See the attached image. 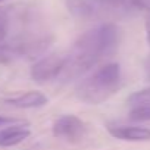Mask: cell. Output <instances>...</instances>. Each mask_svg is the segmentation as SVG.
I'll list each match as a JSON object with an SVG mask.
<instances>
[{"label": "cell", "instance_id": "cell-1", "mask_svg": "<svg viewBox=\"0 0 150 150\" xmlns=\"http://www.w3.org/2000/svg\"><path fill=\"white\" fill-rule=\"evenodd\" d=\"M119 43V30L113 22H103L86 31L65 56L60 78L71 81L90 71L97 62L112 54Z\"/></svg>", "mask_w": 150, "mask_h": 150}, {"label": "cell", "instance_id": "cell-2", "mask_svg": "<svg viewBox=\"0 0 150 150\" xmlns=\"http://www.w3.org/2000/svg\"><path fill=\"white\" fill-rule=\"evenodd\" d=\"M119 87L121 68L118 63H108L81 80L75 87V96L87 105H100L110 99Z\"/></svg>", "mask_w": 150, "mask_h": 150}, {"label": "cell", "instance_id": "cell-3", "mask_svg": "<svg viewBox=\"0 0 150 150\" xmlns=\"http://www.w3.org/2000/svg\"><path fill=\"white\" fill-rule=\"evenodd\" d=\"M68 12L86 21H113L129 16L138 6L132 0H65Z\"/></svg>", "mask_w": 150, "mask_h": 150}, {"label": "cell", "instance_id": "cell-4", "mask_svg": "<svg viewBox=\"0 0 150 150\" xmlns=\"http://www.w3.org/2000/svg\"><path fill=\"white\" fill-rule=\"evenodd\" d=\"M52 132L56 138L65 140L68 143H77L84 138L87 132V127L84 121H81L75 115H63L57 118L52 127Z\"/></svg>", "mask_w": 150, "mask_h": 150}, {"label": "cell", "instance_id": "cell-5", "mask_svg": "<svg viewBox=\"0 0 150 150\" xmlns=\"http://www.w3.org/2000/svg\"><path fill=\"white\" fill-rule=\"evenodd\" d=\"M65 65V56L60 54H47L41 59H38L30 71L31 78L37 83H47L52 81L57 77L63 71Z\"/></svg>", "mask_w": 150, "mask_h": 150}, {"label": "cell", "instance_id": "cell-6", "mask_svg": "<svg viewBox=\"0 0 150 150\" xmlns=\"http://www.w3.org/2000/svg\"><path fill=\"white\" fill-rule=\"evenodd\" d=\"M108 131L112 137L122 141H150V128L146 127L109 125Z\"/></svg>", "mask_w": 150, "mask_h": 150}, {"label": "cell", "instance_id": "cell-7", "mask_svg": "<svg viewBox=\"0 0 150 150\" xmlns=\"http://www.w3.org/2000/svg\"><path fill=\"white\" fill-rule=\"evenodd\" d=\"M31 131L27 128V122L0 128V147H13L30 137Z\"/></svg>", "mask_w": 150, "mask_h": 150}, {"label": "cell", "instance_id": "cell-8", "mask_svg": "<svg viewBox=\"0 0 150 150\" xmlns=\"http://www.w3.org/2000/svg\"><path fill=\"white\" fill-rule=\"evenodd\" d=\"M49 102L47 96L43 94L41 91H27L24 94H19L16 97H11L6 100L8 105L18 108V109H35V108H43Z\"/></svg>", "mask_w": 150, "mask_h": 150}, {"label": "cell", "instance_id": "cell-9", "mask_svg": "<svg viewBox=\"0 0 150 150\" xmlns=\"http://www.w3.org/2000/svg\"><path fill=\"white\" fill-rule=\"evenodd\" d=\"M129 119L134 122H147L150 121V105L134 106L129 112Z\"/></svg>", "mask_w": 150, "mask_h": 150}, {"label": "cell", "instance_id": "cell-10", "mask_svg": "<svg viewBox=\"0 0 150 150\" xmlns=\"http://www.w3.org/2000/svg\"><path fill=\"white\" fill-rule=\"evenodd\" d=\"M128 103L132 108L134 106H140V105H150V88H144V90L132 93L128 97Z\"/></svg>", "mask_w": 150, "mask_h": 150}, {"label": "cell", "instance_id": "cell-11", "mask_svg": "<svg viewBox=\"0 0 150 150\" xmlns=\"http://www.w3.org/2000/svg\"><path fill=\"white\" fill-rule=\"evenodd\" d=\"M9 27H11V16L9 12L3 8H0V44H2L9 33Z\"/></svg>", "mask_w": 150, "mask_h": 150}, {"label": "cell", "instance_id": "cell-12", "mask_svg": "<svg viewBox=\"0 0 150 150\" xmlns=\"http://www.w3.org/2000/svg\"><path fill=\"white\" fill-rule=\"evenodd\" d=\"M25 121H21V119H16V118H9V116H5V115H0V128H5V127H9V125H16V124H24Z\"/></svg>", "mask_w": 150, "mask_h": 150}, {"label": "cell", "instance_id": "cell-13", "mask_svg": "<svg viewBox=\"0 0 150 150\" xmlns=\"http://www.w3.org/2000/svg\"><path fill=\"white\" fill-rule=\"evenodd\" d=\"M146 35H147V41L150 44V9H149V15L146 18Z\"/></svg>", "mask_w": 150, "mask_h": 150}, {"label": "cell", "instance_id": "cell-14", "mask_svg": "<svg viewBox=\"0 0 150 150\" xmlns=\"http://www.w3.org/2000/svg\"><path fill=\"white\" fill-rule=\"evenodd\" d=\"M146 74H147V78L150 80V57H149V60L146 62Z\"/></svg>", "mask_w": 150, "mask_h": 150}, {"label": "cell", "instance_id": "cell-15", "mask_svg": "<svg viewBox=\"0 0 150 150\" xmlns=\"http://www.w3.org/2000/svg\"><path fill=\"white\" fill-rule=\"evenodd\" d=\"M132 2H134V3H135V5H137V0H132ZM137 6H138V5H137Z\"/></svg>", "mask_w": 150, "mask_h": 150}, {"label": "cell", "instance_id": "cell-16", "mask_svg": "<svg viewBox=\"0 0 150 150\" xmlns=\"http://www.w3.org/2000/svg\"><path fill=\"white\" fill-rule=\"evenodd\" d=\"M2 2H6V0H0V3H2Z\"/></svg>", "mask_w": 150, "mask_h": 150}]
</instances>
